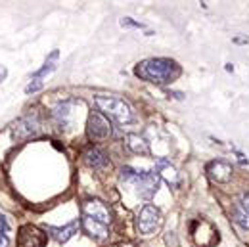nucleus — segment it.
I'll return each instance as SVG.
<instances>
[{
  "mask_svg": "<svg viewBox=\"0 0 249 247\" xmlns=\"http://www.w3.org/2000/svg\"><path fill=\"white\" fill-rule=\"evenodd\" d=\"M180 65L171 58H148L134 67V75L140 81L154 85H171L180 77Z\"/></svg>",
  "mask_w": 249,
  "mask_h": 247,
  "instance_id": "f257e3e1",
  "label": "nucleus"
},
{
  "mask_svg": "<svg viewBox=\"0 0 249 247\" xmlns=\"http://www.w3.org/2000/svg\"><path fill=\"white\" fill-rule=\"evenodd\" d=\"M119 180L124 186H130V190L142 197V199H152L159 190V182L161 178L157 176L156 173L150 171H136L132 167H123L119 173Z\"/></svg>",
  "mask_w": 249,
  "mask_h": 247,
  "instance_id": "f03ea898",
  "label": "nucleus"
},
{
  "mask_svg": "<svg viewBox=\"0 0 249 247\" xmlns=\"http://www.w3.org/2000/svg\"><path fill=\"white\" fill-rule=\"evenodd\" d=\"M94 104L98 106V109H100V113L104 117L113 119L121 126L136 123V115H134L132 107L121 98H115V96H94Z\"/></svg>",
  "mask_w": 249,
  "mask_h": 247,
  "instance_id": "7ed1b4c3",
  "label": "nucleus"
},
{
  "mask_svg": "<svg viewBox=\"0 0 249 247\" xmlns=\"http://www.w3.org/2000/svg\"><path fill=\"white\" fill-rule=\"evenodd\" d=\"M48 234L35 224H23L18 230V247H46Z\"/></svg>",
  "mask_w": 249,
  "mask_h": 247,
  "instance_id": "20e7f679",
  "label": "nucleus"
},
{
  "mask_svg": "<svg viewBox=\"0 0 249 247\" xmlns=\"http://www.w3.org/2000/svg\"><path fill=\"white\" fill-rule=\"evenodd\" d=\"M87 136L92 142H100L111 136V124L100 111H90L87 121Z\"/></svg>",
  "mask_w": 249,
  "mask_h": 247,
  "instance_id": "39448f33",
  "label": "nucleus"
},
{
  "mask_svg": "<svg viewBox=\"0 0 249 247\" xmlns=\"http://www.w3.org/2000/svg\"><path fill=\"white\" fill-rule=\"evenodd\" d=\"M161 224V213L159 209L154 205H144L138 213L136 218V226H138V232L144 234V236H150L152 232H156V228Z\"/></svg>",
  "mask_w": 249,
  "mask_h": 247,
  "instance_id": "423d86ee",
  "label": "nucleus"
},
{
  "mask_svg": "<svg viewBox=\"0 0 249 247\" xmlns=\"http://www.w3.org/2000/svg\"><path fill=\"white\" fill-rule=\"evenodd\" d=\"M38 134H40V123H38L36 115H27V117H21L18 123L14 124V138L27 140V138L38 136Z\"/></svg>",
  "mask_w": 249,
  "mask_h": 247,
  "instance_id": "0eeeda50",
  "label": "nucleus"
},
{
  "mask_svg": "<svg viewBox=\"0 0 249 247\" xmlns=\"http://www.w3.org/2000/svg\"><path fill=\"white\" fill-rule=\"evenodd\" d=\"M83 216H89V218H94L106 226H109V220H111V215H109V209L98 201V199H87L83 203Z\"/></svg>",
  "mask_w": 249,
  "mask_h": 247,
  "instance_id": "6e6552de",
  "label": "nucleus"
},
{
  "mask_svg": "<svg viewBox=\"0 0 249 247\" xmlns=\"http://www.w3.org/2000/svg\"><path fill=\"white\" fill-rule=\"evenodd\" d=\"M207 175L213 182H218V184L230 182L232 180V165L222 159H215V161L207 163Z\"/></svg>",
  "mask_w": 249,
  "mask_h": 247,
  "instance_id": "1a4fd4ad",
  "label": "nucleus"
},
{
  "mask_svg": "<svg viewBox=\"0 0 249 247\" xmlns=\"http://www.w3.org/2000/svg\"><path fill=\"white\" fill-rule=\"evenodd\" d=\"M56 60H58V50H54L48 58H46V62H44V65L33 75V81L27 85V88H25V92L27 94H33V92H36L40 87H42V79L50 73V71H54V67H56Z\"/></svg>",
  "mask_w": 249,
  "mask_h": 247,
  "instance_id": "9d476101",
  "label": "nucleus"
},
{
  "mask_svg": "<svg viewBox=\"0 0 249 247\" xmlns=\"http://www.w3.org/2000/svg\"><path fill=\"white\" fill-rule=\"evenodd\" d=\"M79 228H81V222L77 218L65 226H46V234L52 236L58 244H67L75 234H79Z\"/></svg>",
  "mask_w": 249,
  "mask_h": 247,
  "instance_id": "9b49d317",
  "label": "nucleus"
},
{
  "mask_svg": "<svg viewBox=\"0 0 249 247\" xmlns=\"http://www.w3.org/2000/svg\"><path fill=\"white\" fill-rule=\"evenodd\" d=\"M156 175L159 178H163L169 186H173V188H178V184H180L177 167H175L171 161L163 159V157H159L156 161Z\"/></svg>",
  "mask_w": 249,
  "mask_h": 247,
  "instance_id": "f8f14e48",
  "label": "nucleus"
},
{
  "mask_svg": "<svg viewBox=\"0 0 249 247\" xmlns=\"http://www.w3.org/2000/svg\"><path fill=\"white\" fill-rule=\"evenodd\" d=\"M83 159H85V163H87L90 169H94V171H104V169L109 167V159L106 157V154H104L100 148H96V146L87 148L85 154H83Z\"/></svg>",
  "mask_w": 249,
  "mask_h": 247,
  "instance_id": "ddd939ff",
  "label": "nucleus"
},
{
  "mask_svg": "<svg viewBox=\"0 0 249 247\" xmlns=\"http://www.w3.org/2000/svg\"><path fill=\"white\" fill-rule=\"evenodd\" d=\"M81 226L87 230V234L90 238H94V240H106L109 236V228L106 224H102V222H98L94 218H89V216H83Z\"/></svg>",
  "mask_w": 249,
  "mask_h": 247,
  "instance_id": "4468645a",
  "label": "nucleus"
},
{
  "mask_svg": "<svg viewBox=\"0 0 249 247\" xmlns=\"http://www.w3.org/2000/svg\"><path fill=\"white\" fill-rule=\"evenodd\" d=\"M73 100H65V102H60L56 107H54V111H52V115H54V119L58 121V123L65 126V124H69L71 121V113H73Z\"/></svg>",
  "mask_w": 249,
  "mask_h": 247,
  "instance_id": "2eb2a0df",
  "label": "nucleus"
},
{
  "mask_svg": "<svg viewBox=\"0 0 249 247\" xmlns=\"http://www.w3.org/2000/svg\"><path fill=\"white\" fill-rule=\"evenodd\" d=\"M126 146L134 152V154H140V155H150V144L146 142V138L138 136V134H130L126 138Z\"/></svg>",
  "mask_w": 249,
  "mask_h": 247,
  "instance_id": "dca6fc26",
  "label": "nucleus"
},
{
  "mask_svg": "<svg viewBox=\"0 0 249 247\" xmlns=\"http://www.w3.org/2000/svg\"><path fill=\"white\" fill-rule=\"evenodd\" d=\"M234 220H236V224H238L240 228L249 230V209H246V207H242V205L236 203V207H234Z\"/></svg>",
  "mask_w": 249,
  "mask_h": 247,
  "instance_id": "f3484780",
  "label": "nucleus"
},
{
  "mask_svg": "<svg viewBox=\"0 0 249 247\" xmlns=\"http://www.w3.org/2000/svg\"><path fill=\"white\" fill-rule=\"evenodd\" d=\"M10 228H8V222L4 215L0 213V247H10V236H8Z\"/></svg>",
  "mask_w": 249,
  "mask_h": 247,
  "instance_id": "a211bd4d",
  "label": "nucleus"
},
{
  "mask_svg": "<svg viewBox=\"0 0 249 247\" xmlns=\"http://www.w3.org/2000/svg\"><path fill=\"white\" fill-rule=\"evenodd\" d=\"M121 25H123V27H136V29H146V25H144V23L132 21L130 18H123V19H121Z\"/></svg>",
  "mask_w": 249,
  "mask_h": 247,
  "instance_id": "6ab92c4d",
  "label": "nucleus"
},
{
  "mask_svg": "<svg viewBox=\"0 0 249 247\" xmlns=\"http://www.w3.org/2000/svg\"><path fill=\"white\" fill-rule=\"evenodd\" d=\"M238 205H242V207H246V209H249V190L246 192V194H242V197H240Z\"/></svg>",
  "mask_w": 249,
  "mask_h": 247,
  "instance_id": "aec40b11",
  "label": "nucleus"
},
{
  "mask_svg": "<svg viewBox=\"0 0 249 247\" xmlns=\"http://www.w3.org/2000/svg\"><path fill=\"white\" fill-rule=\"evenodd\" d=\"M6 77H8V69H6L4 65H0V83H2Z\"/></svg>",
  "mask_w": 249,
  "mask_h": 247,
  "instance_id": "412c9836",
  "label": "nucleus"
}]
</instances>
